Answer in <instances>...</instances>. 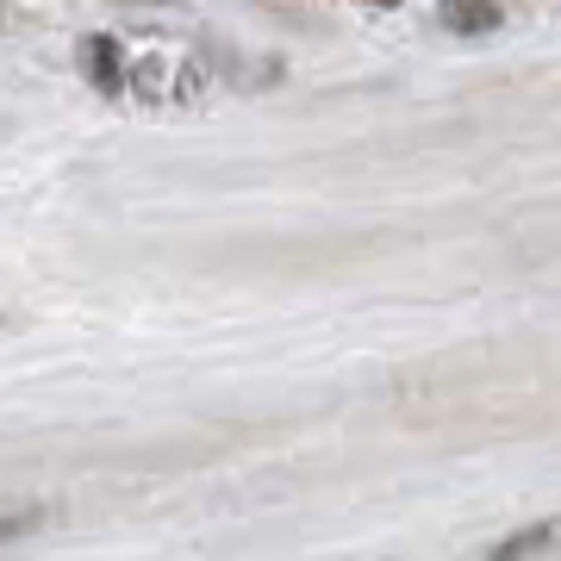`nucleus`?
<instances>
[{"instance_id":"f257e3e1","label":"nucleus","mask_w":561,"mask_h":561,"mask_svg":"<svg viewBox=\"0 0 561 561\" xmlns=\"http://www.w3.org/2000/svg\"><path fill=\"white\" fill-rule=\"evenodd\" d=\"M81 69H88V76L101 81V88H119V50H113L106 38L81 44Z\"/></svg>"},{"instance_id":"f03ea898","label":"nucleus","mask_w":561,"mask_h":561,"mask_svg":"<svg viewBox=\"0 0 561 561\" xmlns=\"http://www.w3.org/2000/svg\"><path fill=\"white\" fill-rule=\"evenodd\" d=\"M443 20L468 25V32H493V20H500V13H493L486 0H449V7H443Z\"/></svg>"},{"instance_id":"7ed1b4c3","label":"nucleus","mask_w":561,"mask_h":561,"mask_svg":"<svg viewBox=\"0 0 561 561\" xmlns=\"http://www.w3.org/2000/svg\"><path fill=\"white\" fill-rule=\"evenodd\" d=\"M556 542H561V524H537V530H524V537L500 542L493 556H537V549H556Z\"/></svg>"},{"instance_id":"20e7f679","label":"nucleus","mask_w":561,"mask_h":561,"mask_svg":"<svg viewBox=\"0 0 561 561\" xmlns=\"http://www.w3.org/2000/svg\"><path fill=\"white\" fill-rule=\"evenodd\" d=\"M368 7H393V0H368Z\"/></svg>"}]
</instances>
